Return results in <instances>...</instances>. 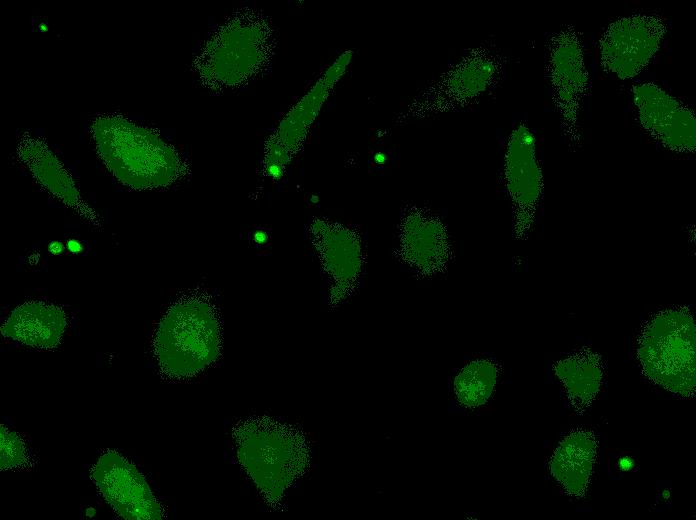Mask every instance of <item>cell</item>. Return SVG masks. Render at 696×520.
<instances>
[{"instance_id":"obj_1","label":"cell","mask_w":696,"mask_h":520,"mask_svg":"<svg viewBox=\"0 0 696 520\" xmlns=\"http://www.w3.org/2000/svg\"><path fill=\"white\" fill-rule=\"evenodd\" d=\"M237 458L261 494L276 504L305 471L309 449L300 431L272 419L245 421L234 433Z\"/></svg>"},{"instance_id":"obj_2","label":"cell","mask_w":696,"mask_h":520,"mask_svg":"<svg viewBox=\"0 0 696 520\" xmlns=\"http://www.w3.org/2000/svg\"><path fill=\"white\" fill-rule=\"evenodd\" d=\"M162 372L173 378L193 376L219 355L220 331L212 307L201 300H186L162 318L154 340Z\"/></svg>"},{"instance_id":"obj_3","label":"cell","mask_w":696,"mask_h":520,"mask_svg":"<svg viewBox=\"0 0 696 520\" xmlns=\"http://www.w3.org/2000/svg\"><path fill=\"white\" fill-rule=\"evenodd\" d=\"M637 354L650 380L680 396L694 395L695 322L688 309H668L654 316L641 333Z\"/></svg>"},{"instance_id":"obj_4","label":"cell","mask_w":696,"mask_h":520,"mask_svg":"<svg viewBox=\"0 0 696 520\" xmlns=\"http://www.w3.org/2000/svg\"><path fill=\"white\" fill-rule=\"evenodd\" d=\"M501 61L493 51H469L436 81L419 92L398 115V124L464 108L484 94L500 75Z\"/></svg>"},{"instance_id":"obj_5","label":"cell","mask_w":696,"mask_h":520,"mask_svg":"<svg viewBox=\"0 0 696 520\" xmlns=\"http://www.w3.org/2000/svg\"><path fill=\"white\" fill-rule=\"evenodd\" d=\"M548 75L561 131L569 144L581 140L580 114L589 75L579 32L566 26L548 41Z\"/></svg>"},{"instance_id":"obj_6","label":"cell","mask_w":696,"mask_h":520,"mask_svg":"<svg viewBox=\"0 0 696 520\" xmlns=\"http://www.w3.org/2000/svg\"><path fill=\"white\" fill-rule=\"evenodd\" d=\"M667 32L663 18L637 13L610 23L599 41L605 70L626 80L638 75L659 50Z\"/></svg>"},{"instance_id":"obj_7","label":"cell","mask_w":696,"mask_h":520,"mask_svg":"<svg viewBox=\"0 0 696 520\" xmlns=\"http://www.w3.org/2000/svg\"><path fill=\"white\" fill-rule=\"evenodd\" d=\"M504 176L512 203L514 232L517 237H523L534 223L543 190L536 139L525 124H519L509 136Z\"/></svg>"},{"instance_id":"obj_8","label":"cell","mask_w":696,"mask_h":520,"mask_svg":"<svg viewBox=\"0 0 696 520\" xmlns=\"http://www.w3.org/2000/svg\"><path fill=\"white\" fill-rule=\"evenodd\" d=\"M91 478L102 496L124 519L156 520L162 506L137 467L115 451L104 453L93 466Z\"/></svg>"},{"instance_id":"obj_9","label":"cell","mask_w":696,"mask_h":520,"mask_svg":"<svg viewBox=\"0 0 696 520\" xmlns=\"http://www.w3.org/2000/svg\"><path fill=\"white\" fill-rule=\"evenodd\" d=\"M642 127L669 150L691 153L696 148V119L683 102L654 83L632 88Z\"/></svg>"},{"instance_id":"obj_10","label":"cell","mask_w":696,"mask_h":520,"mask_svg":"<svg viewBox=\"0 0 696 520\" xmlns=\"http://www.w3.org/2000/svg\"><path fill=\"white\" fill-rule=\"evenodd\" d=\"M596 454L593 433L575 430L555 449L549 464L551 474L568 494L581 496L589 484Z\"/></svg>"},{"instance_id":"obj_11","label":"cell","mask_w":696,"mask_h":520,"mask_svg":"<svg viewBox=\"0 0 696 520\" xmlns=\"http://www.w3.org/2000/svg\"><path fill=\"white\" fill-rule=\"evenodd\" d=\"M66 327L64 311L43 302L18 306L1 328L6 337L38 348H53L60 342Z\"/></svg>"},{"instance_id":"obj_12","label":"cell","mask_w":696,"mask_h":520,"mask_svg":"<svg viewBox=\"0 0 696 520\" xmlns=\"http://www.w3.org/2000/svg\"><path fill=\"white\" fill-rule=\"evenodd\" d=\"M554 371L564 383L574 406L584 408L594 400L603 375L597 354L588 350L577 352L558 361Z\"/></svg>"},{"instance_id":"obj_13","label":"cell","mask_w":696,"mask_h":520,"mask_svg":"<svg viewBox=\"0 0 696 520\" xmlns=\"http://www.w3.org/2000/svg\"><path fill=\"white\" fill-rule=\"evenodd\" d=\"M497 366L490 360L476 359L464 365L449 383V397L458 409H475L491 397L496 381Z\"/></svg>"},{"instance_id":"obj_14","label":"cell","mask_w":696,"mask_h":520,"mask_svg":"<svg viewBox=\"0 0 696 520\" xmlns=\"http://www.w3.org/2000/svg\"><path fill=\"white\" fill-rule=\"evenodd\" d=\"M403 244L414 264L431 268L435 264L433 245L442 244L444 231L439 219L421 209L410 210L402 221Z\"/></svg>"},{"instance_id":"obj_15","label":"cell","mask_w":696,"mask_h":520,"mask_svg":"<svg viewBox=\"0 0 696 520\" xmlns=\"http://www.w3.org/2000/svg\"><path fill=\"white\" fill-rule=\"evenodd\" d=\"M28 460V451L23 439L17 433L1 425L0 469H19L26 466Z\"/></svg>"},{"instance_id":"obj_16","label":"cell","mask_w":696,"mask_h":520,"mask_svg":"<svg viewBox=\"0 0 696 520\" xmlns=\"http://www.w3.org/2000/svg\"><path fill=\"white\" fill-rule=\"evenodd\" d=\"M67 248L71 253L78 254L82 252L83 246L82 244L75 239H70L67 241Z\"/></svg>"},{"instance_id":"obj_17","label":"cell","mask_w":696,"mask_h":520,"mask_svg":"<svg viewBox=\"0 0 696 520\" xmlns=\"http://www.w3.org/2000/svg\"><path fill=\"white\" fill-rule=\"evenodd\" d=\"M48 251L53 255H59L64 251V245L60 241H53L48 245Z\"/></svg>"},{"instance_id":"obj_18","label":"cell","mask_w":696,"mask_h":520,"mask_svg":"<svg viewBox=\"0 0 696 520\" xmlns=\"http://www.w3.org/2000/svg\"><path fill=\"white\" fill-rule=\"evenodd\" d=\"M633 465H634L633 460H632L630 457H628V456L622 457V458L618 461V467H619L620 470H622V471H628V470H630V469L633 467Z\"/></svg>"}]
</instances>
